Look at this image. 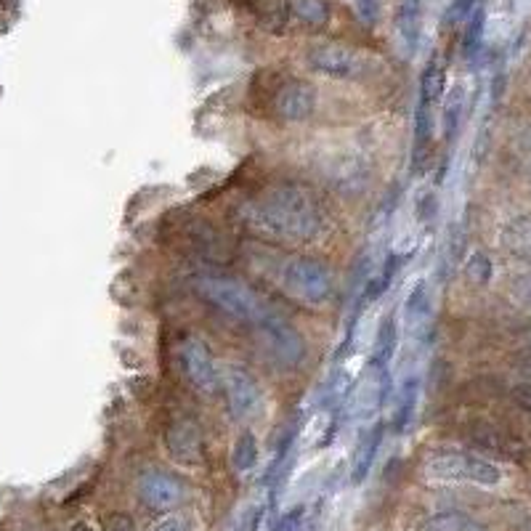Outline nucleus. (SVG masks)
Masks as SVG:
<instances>
[{"mask_svg":"<svg viewBox=\"0 0 531 531\" xmlns=\"http://www.w3.org/2000/svg\"><path fill=\"white\" fill-rule=\"evenodd\" d=\"M181 364H184L186 380L197 388L200 393H213L221 388V372L216 367V359L210 354L208 343L197 338H189L181 346Z\"/></svg>","mask_w":531,"mask_h":531,"instance_id":"obj_8","label":"nucleus"},{"mask_svg":"<svg viewBox=\"0 0 531 531\" xmlns=\"http://www.w3.org/2000/svg\"><path fill=\"white\" fill-rule=\"evenodd\" d=\"M316 91L306 80H290V83L277 93V112L290 123H303L314 115Z\"/></svg>","mask_w":531,"mask_h":531,"instance_id":"obj_11","label":"nucleus"},{"mask_svg":"<svg viewBox=\"0 0 531 531\" xmlns=\"http://www.w3.org/2000/svg\"><path fill=\"white\" fill-rule=\"evenodd\" d=\"M399 346V327H396V314L383 316V322L375 335V348H372V362L375 367H388Z\"/></svg>","mask_w":531,"mask_h":531,"instance_id":"obj_17","label":"nucleus"},{"mask_svg":"<svg viewBox=\"0 0 531 531\" xmlns=\"http://www.w3.org/2000/svg\"><path fill=\"white\" fill-rule=\"evenodd\" d=\"M420 531H489L481 521H476L468 513L460 510H447V513H436V516L425 518L420 524Z\"/></svg>","mask_w":531,"mask_h":531,"instance_id":"obj_18","label":"nucleus"},{"mask_svg":"<svg viewBox=\"0 0 531 531\" xmlns=\"http://www.w3.org/2000/svg\"><path fill=\"white\" fill-rule=\"evenodd\" d=\"M380 444H383V425H375L359 439L354 449V460H351V481L354 484H364V478L370 476L375 457L380 452Z\"/></svg>","mask_w":531,"mask_h":531,"instance_id":"obj_15","label":"nucleus"},{"mask_svg":"<svg viewBox=\"0 0 531 531\" xmlns=\"http://www.w3.org/2000/svg\"><path fill=\"white\" fill-rule=\"evenodd\" d=\"M221 385H224L231 415L237 417V420H253V417L261 415V388H258V383H255L250 372L242 370L239 364H229L221 372Z\"/></svg>","mask_w":531,"mask_h":531,"instance_id":"obj_6","label":"nucleus"},{"mask_svg":"<svg viewBox=\"0 0 531 531\" xmlns=\"http://www.w3.org/2000/svg\"><path fill=\"white\" fill-rule=\"evenodd\" d=\"M152 531H192V529H189V524H186V518L168 516V518H162V521H157V524L152 526Z\"/></svg>","mask_w":531,"mask_h":531,"instance_id":"obj_30","label":"nucleus"},{"mask_svg":"<svg viewBox=\"0 0 531 531\" xmlns=\"http://www.w3.org/2000/svg\"><path fill=\"white\" fill-rule=\"evenodd\" d=\"M417 391H420V380L415 375L401 383L399 396H396V415H393V431L396 433H404L407 425L412 423L417 407Z\"/></svg>","mask_w":531,"mask_h":531,"instance_id":"obj_19","label":"nucleus"},{"mask_svg":"<svg viewBox=\"0 0 531 531\" xmlns=\"http://www.w3.org/2000/svg\"><path fill=\"white\" fill-rule=\"evenodd\" d=\"M165 447L168 455L178 465H202L205 462V439L202 428L189 417H178L165 431Z\"/></svg>","mask_w":531,"mask_h":531,"instance_id":"obj_9","label":"nucleus"},{"mask_svg":"<svg viewBox=\"0 0 531 531\" xmlns=\"http://www.w3.org/2000/svg\"><path fill=\"white\" fill-rule=\"evenodd\" d=\"M502 253L531 266V216L508 218L500 229Z\"/></svg>","mask_w":531,"mask_h":531,"instance_id":"obj_13","label":"nucleus"},{"mask_svg":"<svg viewBox=\"0 0 531 531\" xmlns=\"http://www.w3.org/2000/svg\"><path fill=\"white\" fill-rule=\"evenodd\" d=\"M473 8H476V0H455L452 8H449V19L452 22H465L473 14Z\"/></svg>","mask_w":531,"mask_h":531,"instance_id":"obj_29","label":"nucleus"},{"mask_svg":"<svg viewBox=\"0 0 531 531\" xmlns=\"http://www.w3.org/2000/svg\"><path fill=\"white\" fill-rule=\"evenodd\" d=\"M396 32L409 54L415 51L423 35V0H399L396 6Z\"/></svg>","mask_w":531,"mask_h":531,"instance_id":"obj_14","label":"nucleus"},{"mask_svg":"<svg viewBox=\"0 0 531 531\" xmlns=\"http://www.w3.org/2000/svg\"><path fill=\"white\" fill-rule=\"evenodd\" d=\"M139 497L149 510L168 513L186 500L184 484L165 470H147L139 481Z\"/></svg>","mask_w":531,"mask_h":531,"instance_id":"obj_10","label":"nucleus"},{"mask_svg":"<svg viewBox=\"0 0 531 531\" xmlns=\"http://www.w3.org/2000/svg\"><path fill=\"white\" fill-rule=\"evenodd\" d=\"M388 388H391V378H388V367H375L370 364V370L364 372L356 388V407L359 415L370 417L375 415L388 399Z\"/></svg>","mask_w":531,"mask_h":531,"instance_id":"obj_12","label":"nucleus"},{"mask_svg":"<svg viewBox=\"0 0 531 531\" xmlns=\"http://www.w3.org/2000/svg\"><path fill=\"white\" fill-rule=\"evenodd\" d=\"M72 531H93V529H91V526H85V524H77Z\"/></svg>","mask_w":531,"mask_h":531,"instance_id":"obj_33","label":"nucleus"},{"mask_svg":"<svg viewBox=\"0 0 531 531\" xmlns=\"http://www.w3.org/2000/svg\"><path fill=\"white\" fill-rule=\"evenodd\" d=\"M242 221L274 242H316L327 231V208L301 184H279L242 208Z\"/></svg>","mask_w":531,"mask_h":531,"instance_id":"obj_1","label":"nucleus"},{"mask_svg":"<svg viewBox=\"0 0 531 531\" xmlns=\"http://www.w3.org/2000/svg\"><path fill=\"white\" fill-rule=\"evenodd\" d=\"M192 287L205 298L208 303L224 311V314L234 316L239 322L258 324L271 314V308L261 301V295L255 293L253 287H247L245 282H239L234 277H224V274H197L192 279Z\"/></svg>","mask_w":531,"mask_h":531,"instance_id":"obj_2","label":"nucleus"},{"mask_svg":"<svg viewBox=\"0 0 531 531\" xmlns=\"http://www.w3.org/2000/svg\"><path fill=\"white\" fill-rule=\"evenodd\" d=\"M444 88H447V75H444V64L433 56L431 62L425 64L423 77H420V96L417 104H423L428 109L439 107V101L444 99Z\"/></svg>","mask_w":531,"mask_h":531,"instance_id":"obj_16","label":"nucleus"},{"mask_svg":"<svg viewBox=\"0 0 531 531\" xmlns=\"http://www.w3.org/2000/svg\"><path fill=\"white\" fill-rule=\"evenodd\" d=\"M356 16L362 19V24L367 27H375L380 19V8H383V0H354Z\"/></svg>","mask_w":531,"mask_h":531,"instance_id":"obj_27","label":"nucleus"},{"mask_svg":"<svg viewBox=\"0 0 531 531\" xmlns=\"http://www.w3.org/2000/svg\"><path fill=\"white\" fill-rule=\"evenodd\" d=\"M282 285L303 306H324L332 295V274L314 258H293L282 271Z\"/></svg>","mask_w":531,"mask_h":531,"instance_id":"obj_4","label":"nucleus"},{"mask_svg":"<svg viewBox=\"0 0 531 531\" xmlns=\"http://www.w3.org/2000/svg\"><path fill=\"white\" fill-rule=\"evenodd\" d=\"M104 531H136V526H133L131 516H125V513H115V516L109 518L107 524H104Z\"/></svg>","mask_w":531,"mask_h":531,"instance_id":"obj_31","label":"nucleus"},{"mask_svg":"<svg viewBox=\"0 0 531 531\" xmlns=\"http://www.w3.org/2000/svg\"><path fill=\"white\" fill-rule=\"evenodd\" d=\"M290 14L308 27H324L330 22V6L327 0H287Z\"/></svg>","mask_w":531,"mask_h":531,"instance_id":"obj_21","label":"nucleus"},{"mask_svg":"<svg viewBox=\"0 0 531 531\" xmlns=\"http://www.w3.org/2000/svg\"><path fill=\"white\" fill-rule=\"evenodd\" d=\"M465 38H462V48H465V56H476L478 48H481V40H484L486 30V11L484 8H473V14L465 19Z\"/></svg>","mask_w":531,"mask_h":531,"instance_id":"obj_24","label":"nucleus"},{"mask_svg":"<svg viewBox=\"0 0 531 531\" xmlns=\"http://www.w3.org/2000/svg\"><path fill=\"white\" fill-rule=\"evenodd\" d=\"M425 473L436 481H452V484L497 486L502 481V470L494 462L457 449H441L428 455Z\"/></svg>","mask_w":531,"mask_h":531,"instance_id":"obj_3","label":"nucleus"},{"mask_svg":"<svg viewBox=\"0 0 531 531\" xmlns=\"http://www.w3.org/2000/svg\"><path fill=\"white\" fill-rule=\"evenodd\" d=\"M465 274H468V279L473 285H489L494 274L492 261H489L481 250H476V253L468 258V263H465Z\"/></svg>","mask_w":531,"mask_h":531,"instance_id":"obj_25","label":"nucleus"},{"mask_svg":"<svg viewBox=\"0 0 531 531\" xmlns=\"http://www.w3.org/2000/svg\"><path fill=\"white\" fill-rule=\"evenodd\" d=\"M428 319H431V293H428V282L420 279L407 298V322L412 330H420Z\"/></svg>","mask_w":531,"mask_h":531,"instance_id":"obj_20","label":"nucleus"},{"mask_svg":"<svg viewBox=\"0 0 531 531\" xmlns=\"http://www.w3.org/2000/svg\"><path fill=\"white\" fill-rule=\"evenodd\" d=\"M415 210H417V216H420V221H428V218L433 216V197L431 194H423V197L417 200Z\"/></svg>","mask_w":531,"mask_h":531,"instance_id":"obj_32","label":"nucleus"},{"mask_svg":"<svg viewBox=\"0 0 531 531\" xmlns=\"http://www.w3.org/2000/svg\"><path fill=\"white\" fill-rule=\"evenodd\" d=\"M258 330H261L266 351H269L279 364L298 367V364L303 362V356H306V340H303L301 332L295 330L287 319H282V316L271 311V314L258 324Z\"/></svg>","mask_w":531,"mask_h":531,"instance_id":"obj_5","label":"nucleus"},{"mask_svg":"<svg viewBox=\"0 0 531 531\" xmlns=\"http://www.w3.org/2000/svg\"><path fill=\"white\" fill-rule=\"evenodd\" d=\"M462 112H465V88L455 85L444 99V136L452 141L457 136V128L462 123Z\"/></svg>","mask_w":531,"mask_h":531,"instance_id":"obj_22","label":"nucleus"},{"mask_svg":"<svg viewBox=\"0 0 531 531\" xmlns=\"http://www.w3.org/2000/svg\"><path fill=\"white\" fill-rule=\"evenodd\" d=\"M231 462L239 473H247V470L255 468L258 462V439H255L253 431H242L234 441V452H231Z\"/></svg>","mask_w":531,"mask_h":531,"instance_id":"obj_23","label":"nucleus"},{"mask_svg":"<svg viewBox=\"0 0 531 531\" xmlns=\"http://www.w3.org/2000/svg\"><path fill=\"white\" fill-rule=\"evenodd\" d=\"M308 67L324 77H332V80H356L362 77L367 64L356 51L343 46H316L308 51L306 56Z\"/></svg>","mask_w":531,"mask_h":531,"instance_id":"obj_7","label":"nucleus"},{"mask_svg":"<svg viewBox=\"0 0 531 531\" xmlns=\"http://www.w3.org/2000/svg\"><path fill=\"white\" fill-rule=\"evenodd\" d=\"M510 295L524 308H531V271L513 277V282H510Z\"/></svg>","mask_w":531,"mask_h":531,"instance_id":"obj_26","label":"nucleus"},{"mask_svg":"<svg viewBox=\"0 0 531 531\" xmlns=\"http://www.w3.org/2000/svg\"><path fill=\"white\" fill-rule=\"evenodd\" d=\"M303 529V508H295L279 518L274 524V531H301Z\"/></svg>","mask_w":531,"mask_h":531,"instance_id":"obj_28","label":"nucleus"}]
</instances>
